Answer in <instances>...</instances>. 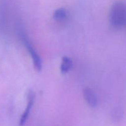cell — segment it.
I'll return each instance as SVG.
<instances>
[{
    "label": "cell",
    "instance_id": "6da1fadb",
    "mask_svg": "<svg viewBox=\"0 0 126 126\" xmlns=\"http://www.w3.org/2000/svg\"><path fill=\"white\" fill-rule=\"evenodd\" d=\"M110 22L114 28H121L126 23V5L122 1L115 2L111 7Z\"/></svg>",
    "mask_w": 126,
    "mask_h": 126
},
{
    "label": "cell",
    "instance_id": "7a4b0ae2",
    "mask_svg": "<svg viewBox=\"0 0 126 126\" xmlns=\"http://www.w3.org/2000/svg\"><path fill=\"white\" fill-rule=\"evenodd\" d=\"M20 37L21 39L22 40L23 43H24V44L25 45L28 51L29 52L30 54L31 55L32 60H33V64H34V66L36 70L38 71H41L42 70V60L41 59L40 56L36 50L34 49L32 46V43L30 41L29 39H28V36L27 34L23 32V30H20L19 32Z\"/></svg>",
    "mask_w": 126,
    "mask_h": 126
},
{
    "label": "cell",
    "instance_id": "3957f363",
    "mask_svg": "<svg viewBox=\"0 0 126 126\" xmlns=\"http://www.w3.org/2000/svg\"><path fill=\"white\" fill-rule=\"evenodd\" d=\"M27 105L25 110L23 111V114L21 116L20 119L19 124L20 126H23L27 123V121L29 117L30 113L32 109L33 105H34V100H35V94L34 92L32 91H29L28 92V95H27Z\"/></svg>",
    "mask_w": 126,
    "mask_h": 126
},
{
    "label": "cell",
    "instance_id": "277c9868",
    "mask_svg": "<svg viewBox=\"0 0 126 126\" xmlns=\"http://www.w3.org/2000/svg\"><path fill=\"white\" fill-rule=\"evenodd\" d=\"M83 97L86 102L92 108H95L98 104L97 96L94 91L89 87H86L83 90Z\"/></svg>",
    "mask_w": 126,
    "mask_h": 126
},
{
    "label": "cell",
    "instance_id": "5b68a950",
    "mask_svg": "<svg viewBox=\"0 0 126 126\" xmlns=\"http://www.w3.org/2000/svg\"><path fill=\"white\" fill-rule=\"evenodd\" d=\"M73 62L70 57L67 56H64L62 57L60 71L63 74H66L70 71L72 68Z\"/></svg>",
    "mask_w": 126,
    "mask_h": 126
},
{
    "label": "cell",
    "instance_id": "8992f818",
    "mask_svg": "<svg viewBox=\"0 0 126 126\" xmlns=\"http://www.w3.org/2000/svg\"><path fill=\"white\" fill-rule=\"evenodd\" d=\"M66 16H67V12L65 9L59 8L55 10L53 17L57 21H63L66 18Z\"/></svg>",
    "mask_w": 126,
    "mask_h": 126
}]
</instances>
